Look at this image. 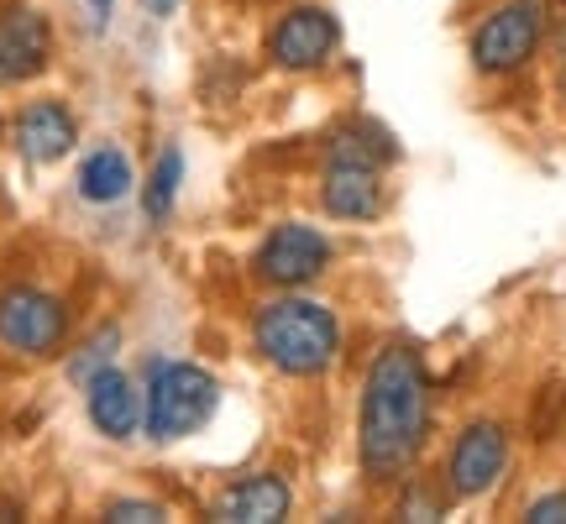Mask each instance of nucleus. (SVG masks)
<instances>
[{
    "label": "nucleus",
    "instance_id": "obj_22",
    "mask_svg": "<svg viewBox=\"0 0 566 524\" xmlns=\"http://www.w3.org/2000/svg\"><path fill=\"white\" fill-rule=\"evenodd\" d=\"M179 6H184V0H137V11L147 21H168L174 11H179Z\"/></svg>",
    "mask_w": 566,
    "mask_h": 524
},
{
    "label": "nucleus",
    "instance_id": "obj_16",
    "mask_svg": "<svg viewBox=\"0 0 566 524\" xmlns=\"http://www.w3.org/2000/svg\"><path fill=\"white\" fill-rule=\"evenodd\" d=\"M184 179H189V163H184V147L179 142H163L153 163H147V179L137 184V200H142V221L163 231L174 221L179 210V195H184Z\"/></svg>",
    "mask_w": 566,
    "mask_h": 524
},
{
    "label": "nucleus",
    "instance_id": "obj_11",
    "mask_svg": "<svg viewBox=\"0 0 566 524\" xmlns=\"http://www.w3.org/2000/svg\"><path fill=\"white\" fill-rule=\"evenodd\" d=\"M205 514L221 524H283L294 514V483H289V472H279V467L237 472V478H226L210 493Z\"/></svg>",
    "mask_w": 566,
    "mask_h": 524
},
{
    "label": "nucleus",
    "instance_id": "obj_19",
    "mask_svg": "<svg viewBox=\"0 0 566 524\" xmlns=\"http://www.w3.org/2000/svg\"><path fill=\"white\" fill-rule=\"evenodd\" d=\"M101 520H122V524H158L168 520V504L163 499H105Z\"/></svg>",
    "mask_w": 566,
    "mask_h": 524
},
{
    "label": "nucleus",
    "instance_id": "obj_15",
    "mask_svg": "<svg viewBox=\"0 0 566 524\" xmlns=\"http://www.w3.org/2000/svg\"><path fill=\"white\" fill-rule=\"evenodd\" d=\"M373 163V168H394L399 163V142L388 126H378L373 116H342L321 137V163Z\"/></svg>",
    "mask_w": 566,
    "mask_h": 524
},
{
    "label": "nucleus",
    "instance_id": "obj_12",
    "mask_svg": "<svg viewBox=\"0 0 566 524\" xmlns=\"http://www.w3.org/2000/svg\"><path fill=\"white\" fill-rule=\"evenodd\" d=\"M11 147H17L21 163L53 168V163H63L80 147V116H74L69 101H59V95L27 101L17 116H11Z\"/></svg>",
    "mask_w": 566,
    "mask_h": 524
},
{
    "label": "nucleus",
    "instance_id": "obj_8",
    "mask_svg": "<svg viewBox=\"0 0 566 524\" xmlns=\"http://www.w3.org/2000/svg\"><path fill=\"white\" fill-rule=\"evenodd\" d=\"M263 59L273 74H289V80L325 74L331 63L342 59V17L325 0H294V6H283L263 32Z\"/></svg>",
    "mask_w": 566,
    "mask_h": 524
},
{
    "label": "nucleus",
    "instance_id": "obj_21",
    "mask_svg": "<svg viewBox=\"0 0 566 524\" xmlns=\"http://www.w3.org/2000/svg\"><path fill=\"white\" fill-rule=\"evenodd\" d=\"M84 6H90V27H95V32H105V27L116 21V0H84Z\"/></svg>",
    "mask_w": 566,
    "mask_h": 524
},
{
    "label": "nucleus",
    "instance_id": "obj_5",
    "mask_svg": "<svg viewBox=\"0 0 566 524\" xmlns=\"http://www.w3.org/2000/svg\"><path fill=\"white\" fill-rule=\"evenodd\" d=\"M514 472V430L499 415H472L441 451V488L451 504H488Z\"/></svg>",
    "mask_w": 566,
    "mask_h": 524
},
{
    "label": "nucleus",
    "instance_id": "obj_2",
    "mask_svg": "<svg viewBox=\"0 0 566 524\" xmlns=\"http://www.w3.org/2000/svg\"><path fill=\"white\" fill-rule=\"evenodd\" d=\"M247 342L268 373L289 384H321L346 357V321L336 304L310 289H279L252 310Z\"/></svg>",
    "mask_w": 566,
    "mask_h": 524
},
{
    "label": "nucleus",
    "instance_id": "obj_20",
    "mask_svg": "<svg viewBox=\"0 0 566 524\" xmlns=\"http://www.w3.org/2000/svg\"><path fill=\"white\" fill-rule=\"evenodd\" d=\"M530 524H566V488H551V493H535L525 504Z\"/></svg>",
    "mask_w": 566,
    "mask_h": 524
},
{
    "label": "nucleus",
    "instance_id": "obj_14",
    "mask_svg": "<svg viewBox=\"0 0 566 524\" xmlns=\"http://www.w3.org/2000/svg\"><path fill=\"white\" fill-rule=\"evenodd\" d=\"M137 163L126 153L122 142H101V147H90L74 168V195H80L90 210H116L137 195Z\"/></svg>",
    "mask_w": 566,
    "mask_h": 524
},
{
    "label": "nucleus",
    "instance_id": "obj_7",
    "mask_svg": "<svg viewBox=\"0 0 566 524\" xmlns=\"http://www.w3.org/2000/svg\"><path fill=\"white\" fill-rule=\"evenodd\" d=\"M74 336V310L63 294L42 283H0V352H11L21 363H48L69 352Z\"/></svg>",
    "mask_w": 566,
    "mask_h": 524
},
{
    "label": "nucleus",
    "instance_id": "obj_1",
    "mask_svg": "<svg viewBox=\"0 0 566 524\" xmlns=\"http://www.w3.org/2000/svg\"><path fill=\"white\" fill-rule=\"evenodd\" d=\"M436 436V384L415 342H384L357 384V467L367 488H394L420 472Z\"/></svg>",
    "mask_w": 566,
    "mask_h": 524
},
{
    "label": "nucleus",
    "instance_id": "obj_6",
    "mask_svg": "<svg viewBox=\"0 0 566 524\" xmlns=\"http://www.w3.org/2000/svg\"><path fill=\"white\" fill-rule=\"evenodd\" d=\"M336 258H342V247H336V237L325 226L289 216V221H273L263 231V242L252 247V258H247V273H252V283H263L268 294L315 289L336 268Z\"/></svg>",
    "mask_w": 566,
    "mask_h": 524
},
{
    "label": "nucleus",
    "instance_id": "obj_17",
    "mask_svg": "<svg viewBox=\"0 0 566 524\" xmlns=\"http://www.w3.org/2000/svg\"><path fill=\"white\" fill-rule=\"evenodd\" d=\"M122 346H126V325L122 321H101L95 331H84L80 342L69 346V357H63V373H69V384H90L95 373L122 363Z\"/></svg>",
    "mask_w": 566,
    "mask_h": 524
},
{
    "label": "nucleus",
    "instance_id": "obj_3",
    "mask_svg": "<svg viewBox=\"0 0 566 524\" xmlns=\"http://www.w3.org/2000/svg\"><path fill=\"white\" fill-rule=\"evenodd\" d=\"M221 409V378L195 357H147L142 367V441L179 446Z\"/></svg>",
    "mask_w": 566,
    "mask_h": 524
},
{
    "label": "nucleus",
    "instance_id": "obj_10",
    "mask_svg": "<svg viewBox=\"0 0 566 524\" xmlns=\"http://www.w3.org/2000/svg\"><path fill=\"white\" fill-rule=\"evenodd\" d=\"M53 53H59V38H53V17L42 6L17 0L0 11V90L42 80L53 69Z\"/></svg>",
    "mask_w": 566,
    "mask_h": 524
},
{
    "label": "nucleus",
    "instance_id": "obj_13",
    "mask_svg": "<svg viewBox=\"0 0 566 524\" xmlns=\"http://www.w3.org/2000/svg\"><path fill=\"white\" fill-rule=\"evenodd\" d=\"M84 420L111 446H126L142 436V384L122 363L95 373V378L84 384Z\"/></svg>",
    "mask_w": 566,
    "mask_h": 524
},
{
    "label": "nucleus",
    "instance_id": "obj_4",
    "mask_svg": "<svg viewBox=\"0 0 566 524\" xmlns=\"http://www.w3.org/2000/svg\"><path fill=\"white\" fill-rule=\"evenodd\" d=\"M551 38V6L546 0H493L467 32V63L478 80H520L541 59Z\"/></svg>",
    "mask_w": 566,
    "mask_h": 524
},
{
    "label": "nucleus",
    "instance_id": "obj_9",
    "mask_svg": "<svg viewBox=\"0 0 566 524\" xmlns=\"http://www.w3.org/2000/svg\"><path fill=\"white\" fill-rule=\"evenodd\" d=\"M315 205L336 226H378L388 216V168L373 163H321Z\"/></svg>",
    "mask_w": 566,
    "mask_h": 524
},
{
    "label": "nucleus",
    "instance_id": "obj_18",
    "mask_svg": "<svg viewBox=\"0 0 566 524\" xmlns=\"http://www.w3.org/2000/svg\"><path fill=\"white\" fill-rule=\"evenodd\" d=\"M451 514V499H446L441 478L430 483V478H420V472H409L405 483L394 488V520H446Z\"/></svg>",
    "mask_w": 566,
    "mask_h": 524
}]
</instances>
